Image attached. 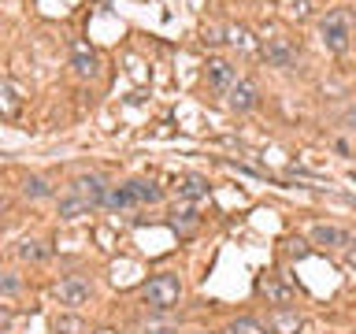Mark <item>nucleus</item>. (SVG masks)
<instances>
[{
  "label": "nucleus",
  "mask_w": 356,
  "mask_h": 334,
  "mask_svg": "<svg viewBox=\"0 0 356 334\" xmlns=\"http://www.w3.org/2000/svg\"><path fill=\"white\" fill-rule=\"evenodd\" d=\"M141 301H145V308H152V312L178 308V301H182V278H178L175 271L152 275L149 283L141 286Z\"/></svg>",
  "instance_id": "nucleus-1"
},
{
  "label": "nucleus",
  "mask_w": 356,
  "mask_h": 334,
  "mask_svg": "<svg viewBox=\"0 0 356 334\" xmlns=\"http://www.w3.org/2000/svg\"><path fill=\"white\" fill-rule=\"evenodd\" d=\"M319 38H323V49L341 56L345 49L353 45V15L349 8H334L319 19Z\"/></svg>",
  "instance_id": "nucleus-2"
},
{
  "label": "nucleus",
  "mask_w": 356,
  "mask_h": 334,
  "mask_svg": "<svg viewBox=\"0 0 356 334\" xmlns=\"http://www.w3.org/2000/svg\"><path fill=\"white\" fill-rule=\"evenodd\" d=\"M56 297H60V305H67V308H82V305H89V297H93V286H89V278H82V275H67L56 283Z\"/></svg>",
  "instance_id": "nucleus-3"
},
{
  "label": "nucleus",
  "mask_w": 356,
  "mask_h": 334,
  "mask_svg": "<svg viewBox=\"0 0 356 334\" xmlns=\"http://www.w3.org/2000/svg\"><path fill=\"white\" fill-rule=\"evenodd\" d=\"M260 52H264L267 67H282V71L297 67V45L289 41V38H267Z\"/></svg>",
  "instance_id": "nucleus-4"
},
{
  "label": "nucleus",
  "mask_w": 356,
  "mask_h": 334,
  "mask_svg": "<svg viewBox=\"0 0 356 334\" xmlns=\"http://www.w3.org/2000/svg\"><path fill=\"white\" fill-rule=\"evenodd\" d=\"M204 74H208V86L216 89V93H222V97H227L230 89L241 82V78H238V67L227 63V60H208V71H204Z\"/></svg>",
  "instance_id": "nucleus-5"
},
{
  "label": "nucleus",
  "mask_w": 356,
  "mask_h": 334,
  "mask_svg": "<svg viewBox=\"0 0 356 334\" xmlns=\"http://www.w3.org/2000/svg\"><path fill=\"white\" fill-rule=\"evenodd\" d=\"M108 189L111 186H104V178H100V175H74V182H71V193L86 197L93 208H100L108 200Z\"/></svg>",
  "instance_id": "nucleus-6"
},
{
  "label": "nucleus",
  "mask_w": 356,
  "mask_h": 334,
  "mask_svg": "<svg viewBox=\"0 0 356 334\" xmlns=\"http://www.w3.org/2000/svg\"><path fill=\"white\" fill-rule=\"evenodd\" d=\"M71 67L78 78H97L100 74V56L89 49V41H74L71 45Z\"/></svg>",
  "instance_id": "nucleus-7"
},
{
  "label": "nucleus",
  "mask_w": 356,
  "mask_h": 334,
  "mask_svg": "<svg viewBox=\"0 0 356 334\" xmlns=\"http://www.w3.org/2000/svg\"><path fill=\"white\" fill-rule=\"evenodd\" d=\"M227 104H230V111H238V116H245V111H252L256 104H260V89H256L252 82H245V78H241V82H238V86H234L230 93H227Z\"/></svg>",
  "instance_id": "nucleus-8"
},
{
  "label": "nucleus",
  "mask_w": 356,
  "mask_h": 334,
  "mask_svg": "<svg viewBox=\"0 0 356 334\" xmlns=\"http://www.w3.org/2000/svg\"><path fill=\"white\" fill-rule=\"evenodd\" d=\"M312 241H316V245H327V249H338V245H353L349 230L330 227V223H319V227H312Z\"/></svg>",
  "instance_id": "nucleus-9"
},
{
  "label": "nucleus",
  "mask_w": 356,
  "mask_h": 334,
  "mask_svg": "<svg viewBox=\"0 0 356 334\" xmlns=\"http://www.w3.org/2000/svg\"><path fill=\"white\" fill-rule=\"evenodd\" d=\"M138 205H141V200H138V193H134L130 182L111 186L108 189V200H104V208H111V212H127V208H138Z\"/></svg>",
  "instance_id": "nucleus-10"
},
{
  "label": "nucleus",
  "mask_w": 356,
  "mask_h": 334,
  "mask_svg": "<svg viewBox=\"0 0 356 334\" xmlns=\"http://www.w3.org/2000/svg\"><path fill=\"white\" fill-rule=\"evenodd\" d=\"M56 208H60V219H67V223H71V219H82V216H89V212H93V205H89L86 197H78V193H63Z\"/></svg>",
  "instance_id": "nucleus-11"
},
{
  "label": "nucleus",
  "mask_w": 356,
  "mask_h": 334,
  "mask_svg": "<svg viewBox=\"0 0 356 334\" xmlns=\"http://www.w3.org/2000/svg\"><path fill=\"white\" fill-rule=\"evenodd\" d=\"M178 197L189 200V205L204 200V197H208V178H200V175H186L182 182H178Z\"/></svg>",
  "instance_id": "nucleus-12"
},
{
  "label": "nucleus",
  "mask_w": 356,
  "mask_h": 334,
  "mask_svg": "<svg viewBox=\"0 0 356 334\" xmlns=\"http://www.w3.org/2000/svg\"><path fill=\"white\" fill-rule=\"evenodd\" d=\"M227 45H234L238 52H256V49H264V45L256 41V33H252L249 26H241V22L227 30Z\"/></svg>",
  "instance_id": "nucleus-13"
},
{
  "label": "nucleus",
  "mask_w": 356,
  "mask_h": 334,
  "mask_svg": "<svg viewBox=\"0 0 356 334\" xmlns=\"http://www.w3.org/2000/svg\"><path fill=\"white\" fill-rule=\"evenodd\" d=\"M260 289H264V297L271 301V305H278V308H289V305H293V289L282 286L278 278H267V283H264Z\"/></svg>",
  "instance_id": "nucleus-14"
},
{
  "label": "nucleus",
  "mask_w": 356,
  "mask_h": 334,
  "mask_svg": "<svg viewBox=\"0 0 356 334\" xmlns=\"http://www.w3.org/2000/svg\"><path fill=\"white\" fill-rule=\"evenodd\" d=\"M22 197H26V200H49L52 186L44 182L41 175H26V178H22Z\"/></svg>",
  "instance_id": "nucleus-15"
},
{
  "label": "nucleus",
  "mask_w": 356,
  "mask_h": 334,
  "mask_svg": "<svg viewBox=\"0 0 356 334\" xmlns=\"http://www.w3.org/2000/svg\"><path fill=\"white\" fill-rule=\"evenodd\" d=\"M52 331L56 334H89V323L82 316H74V312H63V316H56Z\"/></svg>",
  "instance_id": "nucleus-16"
},
{
  "label": "nucleus",
  "mask_w": 356,
  "mask_h": 334,
  "mask_svg": "<svg viewBox=\"0 0 356 334\" xmlns=\"http://www.w3.org/2000/svg\"><path fill=\"white\" fill-rule=\"evenodd\" d=\"M271 331L275 334H297L300 331V316H297V312H289V308H278L271 316Z\"/></svg>",
  "instance_id": "nucleus-17"
},
{
  "label": "nucleus",
  "mask_w": 356,
  "mask_h": 334,
  "mask_svg": "<svg viewBox=\"0 0 356 334\" xmlns=\"http://www.w3.org/2000/svg\"><path fill=\"white\" fill-rule=\"evenodd\" d=\"M130 186H134V193H138L141 205H160V200H163V189L156 182H149V178H134Z\"/></svg>",
  "instance_id": "nucleus-18"
},
{
  "label": "nucleus",
  "mask_w": 356,
  "mask_h": 334,
  "mask_svg": "<svg viewBox=\"0 0 356 334\" xmlns=\"http://www.w3.org/2000/svg\"><path fill=\"white\" fill-rule=\"evenodd\" d=\"M0 111H4V119H11L19 111V89H15V82H0Z\"/></svg>",
  "instance_id": "nucleus-19"
},
{
  "label": "nucleus",
  "mask_w": 356,
  "mask_h": 334,
  "mask_svg": "<svg viewBox=\"0 0 356 334\" xmlns=\"http://www.w3.org/2000/svg\"><path fill=\"white\" fill-rule=\"evenodd\" d=\"M282 15L286 19H297V22L312 19V0H282Z\"/></svg>",
  "instance_id": "nucleus-20"
},
{
  "label": "nucleus",
  "mask_w": 356,
  "mask_h": 334,
  "mask_svg": "<svg viewBox=\"0 0 356 334\" xmlns=\"http://www.w3.org/2000/svg\"><path fill=\"white\" fill-rule=\"evenodd\" d=\"M222 334H275V331H267V327H260L256 319L245 316V319H234V323H230V327L222 331Z\"/></svg>",
  "instance_id": "nucleus-21"
},
{
  "label": "nucleus",
  "mask_w": 356,
  "mask_h": 334,
  "mask_svg": "<svg viewBox=\"0 0 356 334\" xmlns=\"http://www.w3.org/2000/svg\"><path fill=\"white\" fill-rule=\"evenodd\" d=\"M19 256H22V260H30V264H41V260H49V249H44L41 241H22Z\"/></svg>",
  "instance_id": "nucleus-22"
},
{
  "label": "nucleus",
  "mask_w": 356,
  "mask_h": 334,
  "mask_svg": "<svg viewBox=\"0 0 356 334\" xmlns=\"http://www.w3.org/2000/svg\"><path fill=\"white\" fill-rule=\"evenodd\" d=\"M19 289H22L19 275H15V271H4V278H0V294H4V297H15Z\"/></svg>",
  "instance_id": "nucleus-23"
},
{
  "label": "nucleus",
  "mask_w": 356,
  "mask_h": 334,
  "mask_svg": "<svg viewBox=\"0 0 356 334\" xmlns=\"http://www.w3.org/2000/svg\"><path fill=\"white\" fill-rule=\"evenodd\" d=\"M171 223H175V227H193V223H197V212L189 208V205H186V208H175V219H171Z\"/></svg>",
  "instance_id": "nucleus-24"
},
{
  "label": "nucleus",
  "mask_w": 356,
  "mask_h": 334,
  "mask_svg": "<svg viewBox=\"0 0 356 334\" xmlns=\"http://www.w3.org/2000/svg\"><path fill=\"white\" fill-rule=\"evenodd\" d=\"M289 256H293V260H305V256H308V245L300 241V238H293V241H289Z\"/></svg>",
  "instance_id": "nucleus-25"
},
{
  "label": "nucleus",
  "mask_w": 356,
  "mask_h": 334,
  "mask_svg": "<svg viewBox=\"0 0 356 334\" xmlns=\"http://www.w3.org/2000/svg\"><path fill=\"white\" fill-rule=\"evenodd\" d=\"M345 260H349V267L356 271V245H349V253H345Z\"/></svg>",
  "instance_id": "nucleus-26"
}]
</instances>
